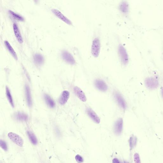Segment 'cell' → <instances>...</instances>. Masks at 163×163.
Masks as SVG:
<instances>
[{
    "mask_svg": "<svg viewBox=\"0 0 163 163\" xmlns=\"http://www.w3.org/2000/svg\"><path fill=\"white\" fill-rule=\"evenodd\" d=\"M101 45L99 39L96 38L93 40L92 46V53L94 57H98L100 52Z\"/></svg>",
    "mask_w": 163,
    "mask_h": 163,
    "instance_id": "cell-1",
    "label": "cell"
},
{
    "mask_svg": "<svg viewBox=\"0 0 163 163\" xmlns=\"http://www.w3.org/2000/svg\"><path fill=\"white\" fill-rule=\"evenodd\" d=\"M9 138L15 144L22 147L23 146L24 141L20 136L14 133L10 132L8 133Z\"/></svg>",
    "mask_w": 163,
    "mask_h": 163,
    "instance_id": "cell-2",
    "label": "cell"
},
{
    "mask_svg": "<svg viewBox=\"0 0 163 163\" xmlns=\"http://www.w3.org/2000/svg\"><path fill=\"white\" fill-rule=\"evenodd\" d=\"M118 51L122 63L125 65L128 64V55L125 48L121 44L119 46Z\"/></svg>",
    "mask_w": 163,
    "mask_h": 163,
    "instance_id": "cell-3",
    "label": "cell"
},
{
    "mask_svg": "<svg viewBox=\"0 0 163 163\" xmlns=\"http://www.w3.org/2000/svg\"><path fill=\"white\" fill-rule=\"evenodd\" d=\"M145 83L146 87L151 90L157 88L159 85L158 80L153 77L146 78L145 81Z\"/></svg>",
    "mask_w": 163,
    "mask_h": 163,
    "instance_id": "cell-4",
    "label": "cell"
},
{
    "mask_svg": "<svg viewBox=\"0 0 163 163\" xmlns=\"http://www.w3.org/2000/svg\"><path fill=\"white\" fill-rule=\"evenodd\" d=\"M61 55L63 59L67 63L74 65L75 64V60L69 52L66 50H64L61 52Z\"/></svg>",
    "mask_w": 163,
    "mask_h": 163,
    "instance_id": "cell-5",
    "label": "cell"
},
{
    "mask_svg": "<svg viewBox=\"0 0 163 163\" xmlns=\"http://www.w3.org/2000/svg\"><path fill=\"white\" fill-rule=\"evenodd\" d=\"M53 13L57 17L61 19L66 23L69 25L72 24V23L67 17L64 15L62 13L58 10L55 9H53L51 10Z\"/></svg>",
    "mask_w": 163,
    "mask_h": 163,
    "instance_id": "cell-6",
    "label": "cell"
},
{
    "mask_svg": "<svg viewBox=\"0 0 163 163\" xmlns=\"http://www.w3.org/2000/svg\"><path fill=\"white\" fill-rule=\"evenodd\" d=\"M95 85L98 89L102 92H106L108 88L105 82L100 79H97L95 81Z\"/></svg>",
    "mask_w": 163,
    "mask_h": 163,
    "instance_id": "cell-7",
    "label": "cell"
},
{
    "mask_svg": "<svg viewBox=\"0 0 163 163\" xmlns=\"http://www.w3.org/2000/svg\"><path fill=\"white\" fill-rule=\"evenodd\" d=\"M123 121L122 118H119L117 120L114 126V130L117 135H119L121 134L123 130Z\"/></svg>",
    "mask_w": 163,
    "mask_h": 163,
    "instance_id": "cell-8",
    "label": "cell"
},
{
    "mask_svg": "<svg viewBox=\"0 0 163 163\" xmlns=\"http://www.w3.org/2000/svg\"><path fill=\"white\" fill-rule=\"evenodd\" d=\"M115 96L119 106L124 109H126L127 107L126 103L121 94L118 92H116Z\"/></svg>",
    "mask_w": 163,
    "mask_h": 163,
    "instance_id": "cell-9",
    "label": "cell"
},
{
    "mask_svg": "<svg viewBox=\"0 0 163 163\" xmlns=\"http://www.w3.org/2000/svg\"><path fill=\"white\" fill-rule=\"evenodd\" d=\"M70 95L69 92L66 90H64L62 93L58 100L60 105H64L66 103L69 98Z\"/></svg>",
    "mask_w": 163,
    "mask_h": 163,
    "instance_id": "cell-10",
    "label": "cell"
},
{
    "mask_svg": "<svg viewBox=\"0 0 163 163\" xmlns=\"http://www.w3.org/2000/svg\"><path fill=\"white\" fill-rule=\"evenodd\" d=\"M75 94L83 102H85L86 101V97L83 90L77 86H75L74 88Z\"/></svg>",
    "mask_w": 163,
    "mask_h": 163,
    "instance_id": "cell-11",
    "label": "cell"
},
{
    "mask_svg": "<svg viewBox=\"0 0 163 163\" xmlns=\"http://www.w3.org/2000/svg\"><path fill=\"white\" fill-rule=\"evenodd\" d=\"M86 111L88 115L94 122L97 124L100 123V120L99 117L92 109L88 108L86 109Z\"/></svg>",
    "mask_w": 163,
    "mask_h": 163,
    "instance_id": "cell-12",
    "label": "cell"
},
{
    "mask_svg": "<svg viewBox=\"0 0 163 163\" xmlns=\"http://www.w3.org/2000/svg\"><path fill=\"white\" fill-rule=\"evenodd\" d=\"M13 28L14 34L17 41L19 43H22L23 42V39L18 25L15 23L13 25Z\"/></svg>",
    "mask_w": 163,
    "mask_h": 163,
    "instance_id": "cell-13",
    "label": "cell"
},
{
    "mask_svg": "<svg viewBox=\"0 0 163 163\" xmlns=\"http://www.w3.org/2000/svg\"><path fill=\"white\" fill-rule=\"evenodd\" d=\"M33 59L34 63L38 66H40L44 63V58L41 54L36 53L34 55Z\"/></svg>",
    "mask_w": 163,
    "mask_h": 163,
    "instance_id": "cell-14",
    "label": "cell"
},
{
    "mask_svg": "<svg viewBox=\"0 0 163 163\" xmlns=\"http://www.w3.org/2000/svg\"><path fill=\"white\" fill-rule=\"evenodd\" d=\"M14 118L15 120L19 121L25 122L28 119V117L25 113L18 112L14 114Z\"/></svg>",
    "mask_w": 163,
    "mask_h": 163,
    "instance_id": "cell-15",
    "label": "cell"
},
{
    "mask_svg": "<svg viewBox=\"0 0 163 163\" xmlns=\"http://www.w3.org/2000/svg\"><path fill=\"white\" fill-rule=\"evenodd\" d=\"M25 92L28 105L31 107L32 104L31 92L30 87L28 85H26L25 86Z\"/></svg>",
    "mask_w": 163,
    "mask_h": 163,
    "instance_id": "cell-16",
    "label": "cell"
},
{
    "mask_svg": "<svg viewBox=\"0 0 163 163\" xmlns=\"http://www.w3.org/2000/svg\"><path fill=\"white\" fill-rule=\"evenodd\" d=\"M4 44L6 47L7 48L10 53L11 54L12 56L14 57L16 60H17L18 58L17 55L10 44L9 43V42L8 41L6 40L4 41Z\"/></svg>",
    "mask_w": 163,
    "mask_h": 163,
    "instance_id": "cell-17",
    "label": "cell"
},
{
    "mask_svg": "<svg viewBox=\"0 0 163 163\" xmlns=\"http://www.w3.org/2000/svg\"><path fill=\"white\" fill-rule=\"evenodd\" d=\"M44 96L45 102L48 106L51 108H54L55 104L52 98L48 94H44Z\"/></svg>",
    "mask_w": 163,
    "mask_h": 163,
    "instance_id": "cell-18",
    "label": "cell"
},
{
    "mask_svg": "<svg viewBox=\"0 0 163 163\" xmlns=\"http://www.w3.org/2000/svg\"><path fill=\"white\" fill-rule=\"evenodd\" d=\"M6 97L10 103L11 104V106L14 108L15 105L10 90L8 86H6Z\"/></svg>",
    "mask_w": 163,
    "mask_h": 163,
    "instance_id": "cell-19",
    "label": "cell"
},
{
    "mask_svg": "<svg viewBox=\"0 0 163 163\" xmlns=\"http://www.w3.org/2000/svg\"><path fill=\"white\" fill-rule=\"evenodd\" d=\"M27 133L29 139L32 143L34 145H37L38 143L37 139L34 133L29 131H27Z\"/></svg>",
    "mask_w": 163,
    "mask_h": 163,
    "instance_id": "cell-20",
    "label": "cell"
},
{
    "mask_svg": "<svg viewBox=\"0 0 163 163\" xmlns=\"http://www.w3.org/2000/svg\"><path fill=\"white\" fill-rule=\"evenodd\" d=\"M9 13L10 14L14 19L18 21H23L24 20V18L21 15L16 13L11 10H9Z\"/></svg>",
    "mask_w": 163,
    "mask_h": 163,
    "instance_id": "cell-21",
    "label": "cell"
},
{
    "mask_svg": "<svg viewBox=\"0 0 163 163\" xmlns=\"http://www.w3.org/2000/svg\"><path fill=\"white\" fill-rule=\"evenodd\" d=\"M119 9L124 13H126L128 11V3L125 1L122 2L119 5Z\"/></svg>",
    "mask_w": 163,
    "mask_h": 163,
    "instance_id": "cell-22",
    "label": "cell"
},
{
    "mask_svg": "<svg viewBox=\"0 0 163 163\" xmlns=\"http://www.w3.org/2000/svg\"><path fill=\"white\" fill-rule=\"evenodd\" d=\"M137 138L135 136H133L130 138L129 140L130 147L131 149L134 148L136 145Z\"/></svg>",
    "mask_w": 163,
    "mask_h": 163,
    "instance_id": "cell-23",
    "label": "cell"
},
{
    "mask_svg": "<svg viewBox=\"0 0 163 163\" xmlns=\"http://www.w3.org/2000/svg\"><path fill=\"white\" fill-rule=\"evenodd\" d=\"M0 146H1V148L5 151H8V146L5 141L1 140V142H0Z\"/></svg>",
    "mask_w": 163,
    "mask_h": 163,
    "instance_id": "cell-24",
    "label": "cell"
},
{
    "mask_svg": "<svg viewBox=\"0 0 163 163\" xmlns=\"http://www.w3.org/2000/svg\"><path fill=\"white\" fill-rule=\"evenodd\" d=\"M133 159L135 163H141V160L139 154L137 153H135L133 155Z\"/></svg>",
    "mask_w": 163,
    "mask_h": 163,
    "instance_id": "cell-25",
    "label": "cell"
},
{
    "mask_svg": "<svg viewBox=\"0 0 163 163\" xmlns=\"http://www.w3.org/2000/svg\"><path fill=\"white\" fill-rule=\"evenodd\" d=\"M75 159L77 163H82L84 162L83 158L79 155H77Z\"/></svg>",
    "mask_w": 163,
    "mask_h": 163,
    "instance_id": "cell-26",
    "label": "cell"
},
{
    "mask_svg": "<svg viewBox=\"0 0 163 163\" xmlns=\"http://www.w3.org/2000/svg\"><path fill=\"white\" fill-rule=\"evenodd\" d=\"M113 163H120L119 160L116 158L113 159Z\"/></svg>",
    "mask_w": 163,
    "mask_h": 163,
    "instance_id": "cell-27",
    "label": "cell"
},
{
    "mask_svg": "<svg viewBox=\"0 0 163 163\" xmlns=\"http://www.w3.org/2000/svg\"><path fill=\"white\" fill-rule=\"evenodd\" d=\"M161 93L162 97L163 98V87H162L161 89Z\"/></svg>",
    "mask_w": 163,
    "mask_h": 163,
    "instance_id": "cell-28",
    "label": "cell"
},
{
    "mask_svg": "<svg viewBox=\"0 0 163 163\" xmlns=\"http://www.w3.org/2000/svg\"><path fill=\"white\" fill-rule=\"evenodd\" d=\"M124 163H129L128 162L125 161L124 162Z\"/></svg>",
    "mask_w": 163,
    "mask_h": 163,
    "instance_id": "cell-29",
    "label": "cell"
}]
</instances>
